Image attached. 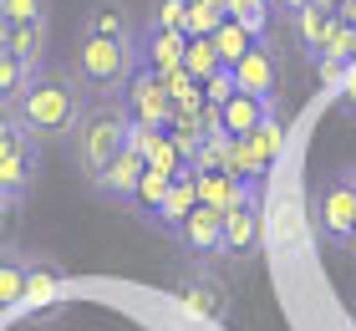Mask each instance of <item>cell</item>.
I'll list each match as a JSON object with an SVG mask.
<instances>
[{"label": "cell", "instance_id": "1", "mask_svg": "<svg viewBox=\"0 0 356 331\" xmlns=\"http://www.w3.org/2000/svg\"><path fill=\"white\" fill-rule=\"evenodd\" d=\"M82 107H87V92H82V82H76V72L46 61L41 72L26 82V92L15 97L10 112H15V123L26 128L31 143H61V138H72Z\"/></svg>", "mask_w": 356, "mask_h": 331}, {"label": "cell", "instance_id": "2", "mask_svg": "<svg viewBox=\"0 0 356 331\" xmlns=\"http://www.w3.org/2000/svg\"><path fill=\"white\" fill-rule=\"evenodd\" d=\"M127 132H133V118H127L122 97H87L82 118H76L72 138H67L72 143V163L82 169L87 184H97L102 169L127 148Z\"/></svg>", "mask_w": 356, "mask_h": 331}, {"label": "cell", "instance_id": "3", "mask_svg": "<svg viewBox=\"0 0 356 331\" xmlns=\"http://www.w3.org/2000/svg\"><path fill=\"white\" fill-rule=\"evenodd\" d=\"M138 41H102V36H76L72 72L87 97H122V87L138 72Z\"/></svg>", "mask_w": 356, "mask_h": 331}, {"label": "cell", "instance_id": "4", "mask_svg": "<svg viewBox=\"0 0 356 331\" xmlns=\"http://www.w3.org/2000/svg\"><path fill=\"white\" fill-rule=\"evenodd\" d=\"M260 235H265V209H260V194H254V184L234 199L229 209H224V250L229 260H254L260 255Z\"/></svg>", "mask_w": 356, "mask_h": 331}, {"label": "cell", "instance_id": "5", "mask_svg": "<svg viewBox=\"0 0 356 331\" xmlns=\"http://www.w3.org/2000/svg\"><path fill=\"white\" fill-rule=\"evenodd\" d=\"M122 107H127V118L138 128H168L173 123V97L163 87V77L148 72V66H138L133 82L122 87Z\"/></svg>", "mask_w": 356, "mask_h": 331}, {"label": "cell", "instance_id": "6", "mask_svg": "<svg viewBox=\"0 0 356 331\" xmlns=\"http://www.w3.org/2000/svg\"><path fill=\"white\" fill-rule=\"evenodd\" d=\"M316 224L331 245H346L351 250V229H356V189L346 184V174H336L321 184L316 194Z\"/></svg>", "mask_w": 356, "mask_h": 331}, {"label": "cell", "instance_id": "7", "mask_svg": "<svg viewBox=\"0 0 356 331\" xmlns=\"http://www.w3.org/2000/svg\"><path fill=\"white\" fill-rule=\"evenodd\" d=\"M178 301H184L193 316L204 321H229V286L214 275V270H188L184 280H178Z\"/></svg>", "mask_w": 356, "mask_h": 331}, {"label": "cell", "instance_id": "8", "mask_svg": "<svg viewBox=\"0 0 356 331\" xmlns=\"http://www.w3.org/2000/svg\"><path fill=\"white\" fill-rule=\"evenodd\" d=\"M36 178H41V143L21 138L10 153H0V194H6L10 204H21V199L36 189Z\"/></svg>", "mask_w": 356, "mask_h": 331}, {"label": "cell", "instance_id": "9", "mask_svg": "<svg viewBox=\"0 0 356 331\" xmlns=\"http://www.w3.org/2000/svg\"><path fill=\"white\" fill-rule=\"evenodd\" d=\"M234 72V87L250 92V97H265V102H275V92H280V56L270 52V41H254V52L229 66Z\"/></svg>", "mask_w": 356, "mask_h": 331}, {"label": "cell", "instance_id": "10", "mask_svg": "<svg viewBox=\"0 0 356 331\" xmlns=\"http://www.w3.org/2000/svg\"><path fill=\"white\" fill-rule=\"evenodd\" d=\"M173 240L184 245V250H188L193 260L219 255V250H224V209H209V204H199V209H193L184 224L173 229Z\"/></svg>", "mask_w": 356, "mask_h": 331}, {"label": "cell", "instance_id": "11", "mask_svg": "<svg viewBox=\"0 0 356 331\" xmlns=\"http://www.w3.org/2000/svg\"><path fill=\"white\" fill-rule=\"evenodd\" d=\"M184 46H188L184 31H158V26H148V31L138 36V61L148 66V72L168 77V72L184 66Z\"/></svg>", "mask_w": 356, "mask_h": 331}, {"label": "cell", "instance_id": "12", "mask_svg": "<svg viewBox=\"0 0 356 331\" xmlns=\"http://www.w3.org/2000/svg\"><path fill=\"white\" fill-rule=\"evenodd\" d=\"M214 112H219V132H224V138H250V132L275 112V102H265V97H250V92H234L229 102L214 107Z\"/></svg>", "mask_w": 356, "mask_h": 331}, {"label": "cell", "instance_id": "13", "mask_svg": "<svg viewBox=\"0 0 356 331\" xmlns=\"http://www.w3.org/2000/svg\"><path fill=\"white\" fill-rule=\"evenodd\" d=\"M143 174H148V163H143V153H133V148H122L118 158L102 169V178H97V194H107V199H118V204H127V199L138 194V184H143Z\"/></svg>", "mask_w": 356, "mask_h": 331}, {"label": "cell", "instance_id": "14", "mask_svg": "<svg viewBox=\"0 0 356 331\" xmlns=\"http://www.w3.org/2000/svg\"><path fill=\"white\" fill-rule=\"evenodd\" d=\"M76 36H102V41H138L133 36V10L122 0H97V6L82 15V31Z\"/></svg>", "mask_w": 356, "mask_h": 331}, {"label": "cell", "instance_id": "15", "mask_svg": "<svg viewBox=\"0 0 356 331\" xmlns=\"http://www.w3.org/2000/svg\"><path fill=\"white\" fill-rule=\"evenodd\" d=\"M46 46H51V21H26V26H6V52L21 56L31 77L46 66Z\"/></svg>", "mask_w": 356, "mask_h": 331}, {"label": "cell", "instance_id": "16", "mask_svg": "<svg viewBox=\"0 0 356 331\" xmlns=\"http://www.w3.org/2000/svg\"><path fill=\"white\" fill-rule=\"evenodd\" d=\"M290 21H296L300 52H305V56H321V46H326L331 26H336V10H326V6H305L300 15H290Z\"/></svg>", "mask_w": 356, "mask_h": 331}, {"label": "cell", "instance_id": "17", "mask_svg": "<svg viewBox=\"0 0 356 331\" xmlns=\"http://www.w3.org/2000/svg\"><path fill=\"white\" fill-rule=\"evenodd\" d=\"M193 209H199V184H193V169H184V174L173 178L168 199H163V220H158V224H163L168 235H173V229L184 224V220H188Z\"/></svg>", "mask_w": 356, "mask_h": 331}, {"label": "cell", "instance_id": "18", "mask_svg": "<svg viewBox=\"0 0 356 331\" xmlns=\"http://www.w3.org/2000/svg\"><path fill=\"white\" fill-rule=\"evenodd\" d=\"M193 184H199V204H209V209H229L234 199L250 189L245 178H234V174H224V169H214V174H193Z\"/></svg>", "mask_w": 356, "mask_h": 331}, {"label": "cell", "instance_id": "19", "mask_svg": "<svg viewBox=\"0 0 356 331\" xmlns=\"http://www.w3.org/2000/svg\"><path fill=\"white\" fill-rule=\"evenodd\" d=\"M168 189H173V174H153V169H148V174H143V184H138V194L127 199V204H133L148 224H158V220H163V199H168Z\"/></svg>", "mask_w": 356, "mask_h": 331}, {"label": "cell", "instance_id": "20", "mask_svg": "<svg viewBox=\"0 0 356 331\" xmlns=\"http://www.w3.org/2000/svg\"><path fill=\"white\" fill-rule=\"evenodd\" d=\"M26 301V255H15L0 245V311Z\"/></svg>", "mask_w": 356, "mask_h": 331}, {"label": "cell", "instance_id": "21", "mask_svg": "<svg viewBox=\"0 0 356 331\" xmlns=\"http://www.w3.org/2000/svg\"><path fill=\"white\" fill-rule=\"evenodd\" d=\"M214 52H219V61H224V66H239V61L254 52V36H250V31L229 15V21L214 31Z\"/></svg>", "mask_w": 356, "mask_h": 331}, {"label": "cell", "instance_id": "22", "mask_svg": "<svg viewBox=\"0 0 356 331\" xmlns=\"http://www.w3.org/2000/svg\"><path fill=\"white\" fill-rule=\"evenodd\" d=\"M184 72L193 82H209L214 72H224V61L214 52V36H188V46H184Z\"/></svg>", "mask_w": 356, "mask_h": 331}, {"label": "cell", "instance_id": "23", "mask_svg": "<svg viewBox=\"0 0 356 331\" xmlns=\"http://www.w3.org/2000/svg\"><path fill=\"white\" fill-rule=\"evenodd\" d=\"M61 286V265L46 255H26V301H41Z\"/></svg>", "mask_w": 356, "mask_h": 331}, {"label": "cell", "instance_id": "24", "mask_svg": "<svg viewBox=\"0 0 356 331\" xmlns=\"http://www.w3.org/2000/svg\"><path fill=\"white\" fill-rule=\"evenodd\" d=\"M26 82H31V72L21 66V56H15V52H0V112L15 107V97L26 92Z\"/></svg>", "mask_w": 356, "mask_h": 331}, {"label": "cell", "instance_id": "25", "mask_svg": "<svg viewBox=\"0 0 356 331\" xmlns=\"http://www.w3.org/2000/svg\"><path fill=\"white\" fill-rule=\"evenodd\" d=\"M229 21L219 0H188V21H184V36H214V31Z\"/></svg>", "mask_w": 356, "mask_h": 331}, {"label": "cell", "instance_id": "26", "mask_svg": "<svg viewBox=\"0 0 356 331\" xmlns=\"http://www.w3.org/2000/svg\"><path fill=\"white\" fill-rule=\"evenodd\" d=\"M280 143H285V123L270 112V118H265L260 128L250 132V148H254V158H260L265 169H270V163H275V153H280Z\"/></svg>", "mask_w": 356, "mask_h": 331}, {"label": "cell", "instance_id": "27", "mask_svg": "<svg viewBox=\"0 0 356 331\" xmlns=\"http://www.w3.org/2000/svg\"><path fill=\"white\" fill-rule=\"evenodd\" d=\"M184 21H188V0H158L148 26H158V31H184Z\"/></svg>", "mask_w": 356, "mask_h": 331}, {"label": "cell", "instance_id": "28", "mask_svg": "<svg viewBox=\"0 0 356 331\" xmlns=\"http://www.w3.org/2000/svg\"><path fill=\"white\" fill-rule=\"evenodd\" d=\"M234 92H239V87H234V72H229V66H224V72H214V77L204 82V102H209V107H224Z\"/></svg>", "mask_w": 356, "mask_h": 331}, {"label": "cell", "instance_id": "29", "mask_svg": "<svg viewBox=\"0 0 356 331\" xmlns=\"http://www.w3.org/2000/svg\"><path fill=\"white\" fill-rule=\"evenodd\" d=\"M26 21H46V0H6V26H26Z\"/></svg>", "mask_w": 356, "mask_h": 331}, {"label": "cell", "instance_id": "30", "mask_svg": "<svg viewBox=\"0 0 356 331\" xmlns=\"http://www.w3.org/2000/svg\"><path fill=\"white\" fill-rule=\"evenodd\" d=\"M341 112H346V118H356V66H346V72H341Z\"/></svg>", "mask_w": 356, "mask_h": 331}, {"label": "cell", "instance_id": "31", "mask_svg": "<svg viewBox=\"0 0 356 331\" xmlns=\"http://www.w3.org/2000/svg\"><path fill=\"white\" fill-rule=\"evenodd\" d=\"M270 6H275V10H285V15H300L305 6H311V0H270Z\"/></svg>", "mask_w": 356, "mask_h": 331}, {"label": "cell", "instance_id": "32", "mask_svg": "<svg viewBox=\"0 0 356 331\" xmlns=\"http://www.w3.org/2000/svg\"><path fill=\"white\" fill-rule=\"evenodd\" d=\"M10 209H15V204H10L6 194H0V235H6V224H10Z\"/></svg>", "mask_w": 356, "mask_h": 331}, {"label": "cell", "instance_id": "33", "mask_svg": "<svg viewBox=\"0 0 356 331\" xmlns=\"http://www.w3.org/2000/svg\"><path fill=\"white\" fill-rule=\"evenodd\" d=\"M219 6H224V15H239V10L250 6V0H219Z\"/></svg>", "mask_w": 356, "mask_h": 331}, {"label": "cell", "instance_id": "34", "mask_svg": "<svg viewBox=\"0 0 356 331\" xmlns=\"http://www.w3.org/2000/svg\"><path fill=\"white\" fill-rule=\"evenodd\" d=\"M341 174H346V184H351V189H356V163H351V169H341Z\"/></svg>", "mask_w": 356, "mask_h": 331}, {"label": "cell", "instance_id": "35", "mask_svg": "<svg viewBox=\"0 0 356 331\" xmlns=\"http://www.w3.org/2000/svg\"><path fill=\"white\" fill-rule=\"evenodd\" d=\"M0 52H6V21H0Z\"/></svg>", "mask_w": 356, "mask_h": 331}, {"label": "cell", "instance_id": "36", "mask_svg": "<svg viewBox=\"0 0 356 331\" xmlns=\"http://www.w3.org/2000/svg\"><path fill=\"white\" fill-rule=\"evenodd\" d=\"M0 21H6V0H0Z\"/></svg>", "mask_w": 356, "mask_h": 331}, {"label": "cell", "instance_id": "37", "mask_svg": "<svg viewBox=\"0 0 356 331\" xmlns=\"http://www.w3.org/2000/svg\"><path fill=\"white\" fill-rule=\"evenodd\" d=\"M351 250H356V229H351Z\"/></svg>", "mask_w": 356, "mask_h": 331}]
</instances>
